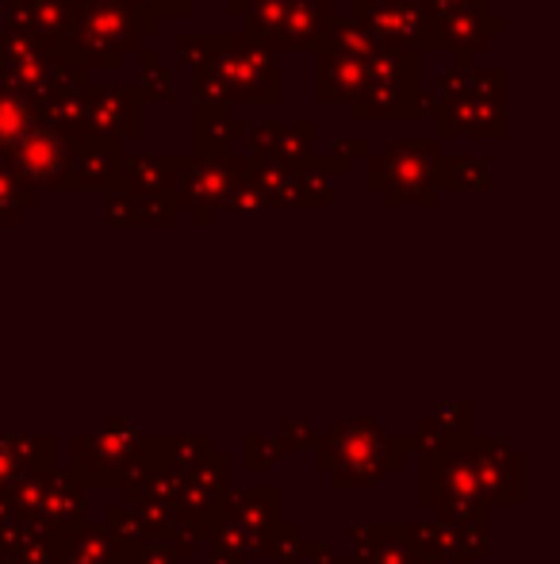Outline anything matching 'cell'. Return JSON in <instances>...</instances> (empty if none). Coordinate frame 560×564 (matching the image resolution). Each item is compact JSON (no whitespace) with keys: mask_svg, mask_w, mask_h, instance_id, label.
<instances>
[{"mask_svg":"<svg viewBox=\"0 0 560 564\" xmlns=\"http://www.w3.org/2000/svg\"><path fill=\"white\" fill-rule=\"evenodd\" d=\"M330 20H334V0H296L273 23L262 51H270L273 58L284 51H319V43L330 31Z\"/></svg>","mask_w":560,"mask_h":564,"instance_id":"cell-12","label":"cell"},{"mask_svg":"<svg viewBox=\"0 0 560 564\" xmlns=\"http://www.w3.org/2000/svg\"><path fill=\"white\" fill-rule=\"evenodd\" d=\"M345 108H350L353 123H419V119H430L433 105L422 85V54L381 46L365 66V85Z\"/></svg>","mask_w":560,"mask_h":564,"instance_id":"cell-3","label":"cell"},{"mask_svg":"<svg viewBox=\"0 0 560 564\" xmlns=\"http://www.w3.org/2000/svg\"><path fill=\"white\" fill-rule=\"evenodd\" d=\"M4 31L46 43H77V0H8Z\"/></svg>","mask_w":560,"mask_h":564,"instance_id":"cell-11","label":"cell"},{"mask_svg":"<svg viewBox=\"0 0 560 564\" xmlns=\"http://www.w3.org/2000/svg\"><path fill=\"white\" fill-rule=\"evenodd\" d=\"M173 51L180 66L193 69L196 105H281L284 77L277 58L246 35L177 31Z\"/></svg>","mask_w":560,"mask_h":564,"instance_id":"cell-1","label":"cell"},{"mask_svg":"<svg viewBox=\"0 0 560 564\" xmlns=\"http://www.w3.org/2000/svg\"><path fill=\"white\" fill-rule=\"evenodd\" d=\"M334 158H345V162H353V158H369V139H334Z\"/></svg>","mask_w":560,"mask_h":564,"instance_id":"cell-25","label":"cell"},{"mask_svg":"<svg viewBox=\"0 0 560 564\" xmlns=\"http://www.w3.org/2000/svg\"><path fill=\"white\" fill-rule=\"evenodd\" d=\"M142 105H173L177 89H173V69L162 62V54L142 46L139 51V85H135Z\"/></svg>","mask_w":560,"mask_h":564,"instance_id":"cell-22","label":"cell"},{"mask_svg":"<svg viewBox=\"0 0 560 564\" xmlns=\"http://www.w3.org/2000/svg\"><path fill=\"white\" fill-rule=\"evenodd\" d=\"M162 23L123 0H77V51L92 69H123L128 54L142 51V39L157 35Z\"/></svg>","mask_w":560,"mask_h":564,"instance_id":"cell-4","label":"cell"},{"mask_svg":"<svg viewBox=\"0 0 560 564\" xmlns=\"http://www.w3.org/2000/svg\"><path fill=\"white\" fill-rule=\"evenodd\" d=\"M39 123L58 131L66 142L85 139V93H54L39 100Z\"/></svg>","mask_w":560,"mask_h":564,"instance_id":"cell-20","label":"cell"},{"mask_svg":"<svg viewBox=\"0 0 560 564\" xmlns=\"http://www.w3.org/2000/svg\"><path fill=\"white\" fill-rule=\"evenodd\" d=\"M315 139H319V123L315 119H299V123H250L246 127V147H250V158L265 165H281V170H292L299 165L307 154H311Z\"/></svg>","mask_w":560,"mask_h":564,"instance_id":"cell-13","label":"cell"},{"mask_svg":"<svg viewBox=\"0 0 560 564\" xmlns=\"http://www.w3.org/2000/svg\"><path fill=\"white\" fill-rule=\"evenodd\" d=\"M177 216V200L173 193H120L108 204V219L120 224V219H142V224H173Z\"/></svg>","mask_w":560,"mask_h":564,"instance_id":"cell-19","label":"cell"},{"mask_svg":"<svg viewBox=\"0 0 560 564\" xmlns=\"http://www.w3.org/2000/svg\"><path fill=\"white\" fill-rule=\"evenodd\" d=\"M365 66L369 58L315 51V100L319 105H350L365 85Z\"/></svg>","mask_w":560,"mask_h":564,"instance_id":"cell-16","label":"cell"},{"mask_svg":"<svg viewBox=\"0 0 560 564\" xmlns=\"http://www.w3.org/2000/svg\"><path fill=\"white\" fill-rule=\"evenodd\" d=\"M441 158L438 139H407L388 142L384 154L365 158V185L373 193L388 196V208L404 200H419L422 208H438V188H433V165Z\"/></svg>","mask_w":560,"mask_h":564,"instance_id":"cell-5","label":"cell"},{"mask_svg":"<svg viewBox=\"0 0 560 564\" xmlns=\"http://www.w3.org/2000/svg\"><path fill=\"white\" fill-rule=\"evenodd\" d=\"M31 188H66L69 185V142L46 123H35L20 139V147L4 158Z\"/></svg>","mask_w":560,"mask_h":564,"instance_id":"cell-8","label":"cell"},{"mask_svg":"<svg viewBox=\"0 0 560 564\" xmlns=\"http://www.w3.org/2000/svg\"><path fill=\"white\" fill-rule=\"evenodd\" d=\"M246 119L231 116L227 105H196L193 112V158H211L223 162L231 158L234 142L246 139Z\"/></svg>","mask_w":560,"mask_h":564,"instance_id":"cell-15","label":"cell"},{"mask_svg":"<svg viewBox=\"0 0 560 564\" xmlns=\"http://www.w3.org/2000/svg\"><path fill=\"white\" fill-rule=\"evenodd\" d=\"M139 8L146 15H154L157 23L162 20H188L196 12V0H139Z\"/></svg>","mask_w":560,"mask_h":564,"instance_id":"cell-24","label":"cell"},{"mask_svg":"<svg viewBox=\"0 0 560 564\" xmlns=\"http://www.w3.org/2000/svg\"><path fill=\"white\" fill-rule=\"evenodd\" d=\"M123 158L128 150L108 139H77L69 142V185L66 188H123Z\"/></svg>","mask_w":560,"mask_h":564,"instance_id":"cell-14","label":"cell"},{"mask_svg":"<svg viewBox=\"0 0 560 564\" xmlns=\"http://www.w3.org/2000/svg\"><path fill=\"white\" fill-rule=\"evenodd\" d=\"M350 20H358L376 39V46H388V51H438V23L415 4L350 0Z\"/></svg>","mask_w":560,"mask_h":564,"instance_id":"cell-6","label":"cell"},{"mask_svg":"<svg viewBox=\"0 0 560 564\" xmlns=\"http://www.w3.org/2000/svg\"><path fill=\"white\" fill-rule=\"evenodd\" d=\"M507 66L492 69H446L430 93L433 119H438V142H453L461 134L484 142H503L507 127Z\"/></svg>","mask_w":560,"mask_h":564,"instance_id":"cell-2","label":"cell"},{"mask_svg":"<svg viewBox=\"0 0 560 564\" xmlns=\"http://www.w3.org/2000/svg\"><path fill=\"white\" fill-rule=\"evenodd\" d=\"M396 4H415V8H419V4H422V0H396Z\"/></svg>","mask_w":560,"mask_h":564,"instance_id":"cell-26","label":"cell"},{"mask_svg":"<svg viewBox=\"0 0 560 564\" xmlns=\"http://www.w3.org/2000/svg\"><path fill=\"white\" fill-rule=\"evenodd\" d=\"M85 139L131 147L142 139V100L135 85H89L85 89Z\"/></svg>","mask_w":560,"mask_h":564,"instance_id":"cell-7","label":"cell"},{"mask_svg":"<svg viewBox=\"0 0 560 564\" xmlns=\"http://www.w3.org/2000/svg\"><path fill=\"white\" fill-rule=\"evenodd\" d=\"M234 181H239V173H234V154L223 158V162L185 154V165H180L169 193L177 204H185V208L196 212V224H208L211 208L223 204V196L231 193Z\"/></svg>","mask_w":560,"mask_h":564,"instance_id":"cell-10","label":"cell"},{"mask_svg":"<svg viewBox=\"0 0 560 564\" xmlns=\"http://www.w3.org/2000/svg\"><path fill=\"white\" fill-rule=\"evenodd\" d=\"M492 185V162L472 154H441L433 165V188H449V193H469V188Z\"/></svg>","mask_w":560,"mask_h":564,"instance_id":"cell-18","label":"cell"},{"mask_svg":"<svg viewBox=\"0 0 560 564\" xmlns=\"http://www.w3.org/2000/svg\"><path fill=\"white\" fill-rule=\"evenodd\" d=\"M319 51L353 54V58H373V54L381 51V46H376V39L369 35V31L361 28L358 20H342V15H334V20H330L327 39L319 43Z\"/></svg>","mask_w":560,"mask_h":564,"instance_id":"cell-23","label":"cell"},{"mask_svg":"<svg viewBox=\"0 0 560 564\" xmlns=\"http://www.w3.org/2000/svg\"><path fill=\"white\" fill-rule=\"evenodd\" d=\"M433 23H438V51L453 54L457 69H472L476 54H484L495 35H507L510 31V20L495 12L492 4L469 8V12L446 15V20Z\"/></svg>","mask_w":560,"mask_h":564,"instance_id":"cell-9","label":"cell"},{"mask_svg":"<svg viewBox=\"0 0 560 564\" xmlns=\"http://www.w3.org/2000/svg\"><path fill=\"white\" fill-rule=\"evenodd\" d=\"M185 154H135L123 158V188L120 193H169L177 181Z\"/></svg>","mask_w":560,"mask_h":564,"instance_id":"cell-17","label":"cell"},{"mask_svg":"<svg viewBox=\"0 0 560 564\" xmlns=\"http://www.w3.org/2000/svg\"><path fill=\"white\" fill-rule=\"evenodd\" d=\"M39 123V108L12 89H0V154H12L20 139Z\"/></svg>","mask_w":560,"mask_h":564,"instance_id":"cell-21","label":"cell"}]
</instances>
